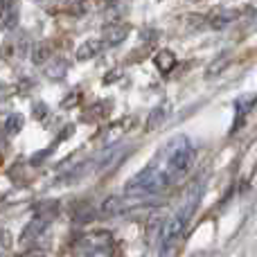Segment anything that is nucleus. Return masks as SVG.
Here are the masks:
<instances>
[{
    "instance_id": "24",
    "label": "nucleus",
    "mask_w": 257,
    "mask_h": 257,
    "mask_svg": "<svg viewBox=\"0 0 257 257\" xmlns=\"http://www.w3.org/2000/svg\"><path fill=\"white\" fill-rule=\"evenodd\" d=\"M187 3H199V0H187Z\"/></svg>"
},
{
    "instance_id": "9",
    "label": "nucleus",
    "mask_w": 257,
    "mask_h": 257,
    "mask_svg": "<svg viewBox=\"0 0 257 257\" xmlns=\"http://www.w3.org/2000/svg\"><path fill=\"white\" fill-rule=\"evenodd\" d=\"M108 111H111V106L108 104H93V106H88L84 111V117L81 120L84 122H99V120H104V117L108 115Z\"/></svg>"
},
{
    "instance_id": "16",
    "label": "nucleus",
    "mask_w": 257,
    "mask_h": 257,
    "mask_svg": "<svg viewBox=\"0 0 257 257\" xmlns=\"http://www.w3.org/2000/svg\"><path fill=\"white\" fill-rule=\"evenodd\" d=\"M21 128H23V115L21 113H14V115L7 117V122H5V131H7L9 136H16Z\"/></svg>"
},
{
    "instance_id": "15",
    "label": "nucleus",
    "mask_w": 257,
    "mask_h": 257,
    "mask_svg": "<svg viewBox=\"0 0 257 257\" xmlns=\"http://www.w3.org/2000/svg\"><path fill=\"white\" fill-rule=\"evenodd\" d=\"M163 120H165V108L163 106L154 108V111L149 113V120H147V131H154V128H158L160 124H163Z\"/></svg>"
},
{
    "instance_id": "22",
    "label": "nucleus",
    "mask_w": 257,
    "mask_h": 257,
    "mask_svg": "<svg viewBox=\"0 0 257 257\" xmlns=\"http://www.w3.org/2000/svg\"><path fill=\"white\" fill-rule=\"evenodd\" d=\"M18 257H45V253H43V250L32 248V250H27V253H23V255H18Z\"/></svg>"
},
{
    "instance_id": "8",
    "label": "nucleus",
    "mask_w": 257,
    "mask_h": 257,
    "mask_svg": "<svg viewBox=\"0 0 257 257\" xmlns=\"http://www.w3.org/2000/svg\"><path fill=\"white\" fill-rule=\"evenodd\" d=\"M154 63L163 75H167V72H172L174 66H176V57H174V52H169V50H160V52H156Z\"/></svg>"
},
{
    "instance_id": "4",
    "label": "nucleus",
    "mask_w": 257,
    "mask_h": 257,
    "mask_svg": "<svg viewBox=\"0 0 257 257\" xmlns=\"http://www.w3.org/2000/svg\"><path fill=\"white\" fill-rule=\"evenodd\" d=\"M128 32H131L128 25H124V23H115V25H108L106 30H104L102 41H104V45H120L126 41Z\"/></svg>"
},
{
    "instance_id": "23",
    "label": "nucleus",
    "mask_w": 257,
    "mask_h": 257,
    "mask_svg": "<svg viewBox=\"0 0 257 257\" xmlns=\"http://www.w3.org/2000/svg\"><path fill=\"white\" fill-rule=\"evenodd\" d=\"M97 3L102 5V7H106V5H113V3H115V0H97Z\"/></svg>"
},
{
    "instance_id": "1",
    "label": "nucleus",
    "mask_w": 257,
    "mask_h": 257,
    "mask_svg": "<svg viewBox=\"0 0 257 257\" xmlns=\"http://www.w3.org/2000/svg\"><path fill=\"white\" fill-rule=\"evenodd\" d=\"M169 185V174L160 172V169H145L138 176H133L131 181L124 185L126 196H142V194H158Z\"/></svg>"
},
{
    "instance_id": "11",
    "label": "nucleus",
    "mask_w": 257,
    "mask_h": 257,
    "mask_svg": "<svg viewBox=\"0 0 257 257\" xmlns=\"http://www.w3.org/2000/svg\"><path fill=\"white\" fill-rule=\"evenodd\" d=\"M50 54H52V45L41 41V43H36L34 48H32V61H34L36 66H43V63H48Z\"/></svg>"
},
{
    "instance_id": "6",
    "label": "nucleus",
    "mask_w": 257,
    "mask_h": 257,
    "mask_svg": "<svg viewBox=\"0 0 257 257\" xmlns=\"http://www.w3.org/2000/svg\"><path fill=\"white\" fill-rule=\"evenodd\" d=\"M79 246H84L88 253L97 248H104V246H111V235L108 232H90V235H84L79 239Z\"/></svg>"
},
{
    "instance_id": "12",
    "label": "nucleus",
    "mask_w": 257,
    "mask_h": 257,
    "mask_svg": "<svg viewBox=\"0 0 257 257\" xmlns=\"http://www.w3.org/2000/svg\"><path fill=\"white\" fill-rule=\"evenodd\" d=\"M66 72H68V61L66 59H54V61L48 63V68H45V75H48L50 79H54V81L63 79Z\"/></svg>"
},
{
    "instance_id": "3",
    "label": "nucleus",
    "mask_w": 257,
    "mask_h": 257,
    "mask_svg": "<svg viewBox=\"0 0 257 257\" xmlns=\"http://www.w3.org/2000/svg\"><path fill=\"white\" fill-rule=\"evenodd\" d=\"M185 223H187V217L183 212L176 214L174 219H169V221H167V226H165V230H163V237H160V239H163L160 255H163V257H167L174 248H176L178 239H181V235H183V228H185Z\"/></svg>"
},
{
    "instance_id": "14",
    "label": "nucleus",
    "mask_w": 257,
    "mask_h": 257,
    "mask_svg": "<svg viewBox=\"0 0 257 257\" xmlns=\"http://www.w3.org/2000/svg\"><path fill=\"white\" fill-rule=\"evenodd\" d=\"M232 18H235V12H219L210 18V27H214V30H223Z\"/></svg>"
},
{
    "instance_id": "13",
    "label": "nucleus",
    "mask_w": 257,
    "mask_h": 257,
    "mask_svg": "<svg viewBox=\"0 0 257 257\" xmlns=\"http://www.w3.org/2000/svg\"><path fill=\"white\" fill-rule=\"evenodd\" d=\"M228 61H230V57H228V54H221V57H217L212 63H210V68H208V70H205V77H208V79H210V77H217L219 72H223V70H226Z\"/></svg>"
},
{
    "instance_id": "5",
    "label": "nucleus",
    "mask_w": 257,
    "mask_h": 257,
    "mask_svg": "<svg viewBox=\"0 0 257 257\" xmlns=\"http://www.w3.org/2000/svg\"><path fill=\"white\" fill-rule=\"evenodd\" d=\"M104 48V41L102 39H88L77 48V61H90L95 59Z\"/></svg>"
},
{
    "instance_id": "19",
    "label": "nucleus",
    "mask_w": 257,
    "mask_h": 257,
    "mask_svg": "<svg viewBox=\"0 0 257 257\" xmlns=\"http://www.w3.org/2000/svg\"><path fill=\"white\" fill-rule=\"evenodd\" d=\"M93 217H95V212H90V210L86 208L84 212H77V214H75V221H77V223H88Z\"/></svg>"
},
{
    "instance_id": "18",
    "label": "nucleus",
    "mask_w": 257,
    "mask_h": 257,
    "mask_svg": "<svg viewBox=\"0 0 257 257\" xmlns=\"http://www.w3.org/2000/svg\"><path fill=\"white\" fill-rule=\"evenodd\" d=\"M79 99H81V93H79V90H75V93H70L66 99H63L61 106L63 108H72V106H77V104H79Z\"/></svg>"
},
{
    "instance_id": "21",
    "label": "nucleus",
    "mask_w": 257,
    "mask_h": 257,
    "mask_svg": "<svg viewBox=\"0 0 257 257\" xmlns=\"http://www.w3.org/2000/svg\"><path fill=\"white\" fill-rule=\"evenodd\" d=\"M120 77H122V70L120 68H115V70H111L106 77H104V84H113V81L120 79Z\"/></svg>"
},
{
    "instance_id": "7",
    "label": "nucleus",
    "mask_w": 257,
    "mask_h": 257,
    "mask_svg": "<svg viewBox=\"0 0 257 257\" xmlns=\"http://www.w3.org/2000/svg\"><path fill=\"white\" fill-rule=\"evenodd\" d=\"M165 226H167L165 214H154V217L149 219V223H147V244H154L156 237H163Z\"/></svg>"
},
{
    "instance_id": "20",
    "label": "nucleus",
    "mask_w": 257,
    "mask_h": 257,
    "mask_svg": "<svg viewBox=\"0 0 257 257\" xmlns=\"http://www.w3.org/2000/svg\"><path fill=\"white\" fill-rule=\"evenodd\" d=\"M88 257H113V246H104V248L93 250V253H88Z\"/></svg>"
},
{
    "instance_id": "17",
    "label": "nucleus",
    "mask_w": 257,
    "mask_h": 257,
    "mask_svg": "<svg viewBox=\"0 0 257 257\" xmlns=\"http://www.w3.org/2000/svg\"><path fill=\"white\" fill-rule=\"evenodd\" d=\"M128 126H131V122H128V120H124V122H115V124H111V126H108V131H106V142H113L115 138H120Z\"/></svg>"
},
{
    "instance_id": "10",
    "label": "nucleus",
    "mask_w": 257,
    "mask_h": 257,
    "mask_svg": "<svg viewBox=\"0 0 257 257\" xmlns=\"http://www.w3.org/2000/svg\"><path fill=\"white\" fill-rule=\"evenodd\" d=\"M120 212H124V199H120V196L106 199L102 203V208H99V214H102V217H113V214H120Z\"/></svg>"
},
{
    "instance_id": "2",
    "label": "nucleus",
    "mask_w": 257,
    "mask_h": 257,
    "mask_svg": "<svg viewBox=\"0 0 257 257\" xmlns=\"http://www.w3.org/2000/svg\"><path fill=\"white\" fill-rule=\"evenodd\" d=\"M192 160H194V149L190 147L187 140H181L174 151L169 154V160H167V174L169 176H183V174L190 169Z\"/></svg>"
}]
</instances>
